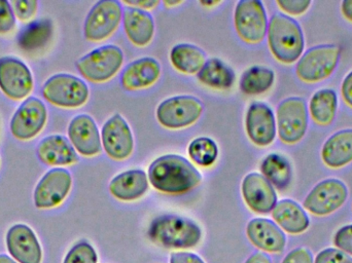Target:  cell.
Instances as JSON below:
<instances>
[{
    "instance_id": "11",
    "label": "cell",
    "mask_w": 352,
    "mask_h": 263,
    "mask_svg": "<svg viewBox=\"0 0 352 263\" xmlns=\"http://www.w3.org/2000/svg\"><path fill=\"white\" fill-rule=\"evenodd\" d=\"M349 198L346 184L329 178L316 184L304 201V209L314 216L324 217L341 208Z\"/></svg>"
},
{
    "instance_id": "6",
    "label": "cell",
    "mask_w": 352,
    "mask_h": 263,
    "mask_svg": "<svg viewBox=\"0 0 352 263\" xmlns=\"http://www.w3.org/2000/svg\"><path fill=\"white\" fill-rule=\"evenodd\" d=\"M124 63V53L115 45H103L87 54L76 62V69L91 82H107L120 71Z\"/></svg>"
},
{
    "instance_id": "12",
    "label": "cell",
    "mask_w": 352,
    "mask_h": 263,
    "mask_svg": "<svg viewBox=\"0 0 352 263\" xmlns=\"http://www.w3.org/2000/svg\"><path fill=\"white\" fill-rule=\"evenodd\" d=\"M47 121L45 103L36 97H29L20 105L10 121V132L14 138L29 141L38 136Z\"/></svg>"
},
{
    "instance_id": "28",
    "label": "cell",
    "mask_w": 352,
    "mask_h": 263,
    "mask_svg": "<svg viewBox=\"0 0 352 263\" xmlns=\"http://www.w3.org/2000/svg\"><path fill=\"white\" fill-rule=\"evenodd\" d=\"M201 84L214 90H229L235 82V72L230 66L217 58L207 60L197 74Z\"/></svg>"
},
{
    "instance_id": "45",
    "label": "cell",
    "mask_w": 352,
    "mask_h": 263,
    "mask_svg": "<svg viewBox=\"0 0 352 263\" xmlns=\"http://www.w3.org/2000/svg\"><path fill=\"white\" fill-rule=\"evenodd\" d=\"M245 263H272V260L265 253H254V255L250 256Z\"/></svg>"
},
{
    "instance_id": "7",
    "label": "cell",
    "mask_w": 352,
    "mask_h": 263,
    "mask_svg": "<svg viewBox=\"0 0 352 263\" xmlns=\"http://www.w3.org/2000/svg\"><path fill=\"white\" fill-rule=\"evenodd\" d=\"M309 113L301 97H289L279 103L276 111L277 133L281 142L295 145L301 142L307 133Z\"/></svg>"
},
{
    "instance_id": "32",
    "label": "cell",
    "mask_w": 352,
    "mask_h": 263,
    "mask_svg": "<svg viewBox=\"0 0 352 263\" xmlns=\"http://www.w3.org/2000/svg\"><path fill=\"white\" fill-rule=\"evenodd\" d=\"M275 82V73L265 66H252L242 74L239 88L243 94L258 96L268 92Z\"/></svg>"
},
{
    "instance_id": "21",
    "label": "cell",
    "mask_w": 352,
    "mask_h": 263,
    "mask_svg": "<svg viewBox=\"0 0 352 263\" xmlns=\"http://www.w3.org/2000/svg\"><path fill=\"white\" fill-rule=\"evenodd\" d=\"M161 71V64L154 58H140L128 64L122 72V86L127 91L150 88L158 82Z\"/></svg>"
},
{
    "instance_id": "16",
    "label": "cell",
    "mask_w": 352,
    "mask_h": 263,
    "mask_svg": "<svg viewBox=\"0 0 352 263\" xmlns=\"http://www.w3.org/2000/svg\"><path fill=\"white\" fill-rule=\"evenodd\" d=\"M245 129L250 140L258 147H267L276 137V119L272 109L263 102H254L248 107Z\"/></svg>"
},
{
    "instance_id": "9",
    "label": "cell",
    "mask_w": 352,
    "mask_h": 263,
    "mask_svg": "<svg viewBox=\"0 0 352 263\" xmlns=\"http://www.w3.org/2000/svg\"><path fill=\"white\" fill-rule=\"evenodd\" d=\"M123 8L116 0H101L91 8L85 20L84 35L92 43L109 39L123 20Z\"/></svg>"
},
{
    "instance_id": "20",
    "label": "cell",
    "mask_w": 352,
    "mask_h": 263,
    "mask_svg": "<svg viewBox=\"0 0 352 263\" xmlns=\"http://www.w3.org/2000/svg\"><path fill=\"white\" fill-rule=\"evenodd\" d=\"M246 235L256 248L268 253H281L287 245L285 233L270 219H252L246 227Z\"/></svg>"
},
{
    "instance_id": "35",
    "label": "cell",
    "mask_w": 352,
    "mask_h": 263,
    "mask_svg": "<svg viewBox=\"0 0 352 263\" xmlns=\"http://www.w3.org/2000/svg\"><path fill=\"white\" fill-rule=\"evenodd\" d=\"M16 28V16L10 2L0 0V34H8Z\"/></svg>"
},
{
    "instance_id": "23",
    "label": "cell",
    "mask_w": 352,
    "mask_h": 263,
    "mask_svg": "<svg viewBox=\"0 0 352 263\" xmlns=\"http://www.w3.org/2000/svg\"><path fill=\"white\" fill-rule=\"evenodd\" d=\"M123 26L129 41L136 47H146L154 38L155 22L146 10L128 6L123 12Z\"/></svg>"
},
{
    "instance_id": "38",
    "label": "cell",
    "mask_w": 352,
    "mask_h": 263,
    "mask_svg": "<svg viewBox=\"0 0 352 263\" xmlns=\"http://www.w3.org/2000/svg\"><path fill=\"white\" fill-rule=\"evenodd\" d=\"M314 263H352V258L337 248H328L316 255Z\"/></svg>"
},
{
    "instance_id": "46",
    "label": "cell",
    "mask_w": 352,
    "mask_h": 263,
    "mask_svg": "<svg viewBox=\"0 0 352 263\" xmlns=\"http://www.w3.org/2000/svg\"><path fill=\"white\" fill-rule=\"evenodd\" d=\"M0 263H18L6 254H0Z\"/></svg>"
},
{
    "instance_id": "10",
    "label": "cell",
    "mask_w": 352,
    "mask_h": 263,
    "mask_svg": "<svg viewBox=\"0 0 352 263\" xmlns=\"http://www.w3.org/2000/svg\"><path fill=\"white\" fill-rule=\"evenodd\" d=\"M234 24L238 36L250 45L264 41L268 31V18L264 4L258 0H241L236 5Z\"/></svg>"
},
{
    "instance_id": "48",
    "label": "cell",
    "mask_w": 352,
    "mask_h": 263,
    "mask_svg": "<svg viewBox=\"0 0 352 263\" xmlns=\"http://www.w3.org/2000/svg\"><path fill=\"white\" fill-rule=\"evenodd\" d=\"M182 1H170V0H166L164 1V4L168 8H173V6L178 5V4H182Z\"/></svg>"
},
{
    "instance_id": "37",
    "label": "cell",
    "mask_w": 352,
    "mask_h": 263,
    "mask_svg": "<svg viewBox=\"0 0 352 263\" xmlns=\"http://www.w3.org/2000/svg\"><path fill=\"white\" fill-rule=\"evenodd\" d=\"M276 4L287 16H300L309 10L312 1L310 0H276Z\"/></svg>"
},
{
    "instance_id": "33",
    "label": "cell",
    "mask_w": 352,
    "mask_h": 263,
    "mask_svg": "<svg viewBox=\"0 0 352 263\" xmlns=\"http://www.w3.org/2000/svg\"><path fill=\"white\" fill-rule=\"evenodd\" d=\"M188 157L200 167H211L219 157V147L208 137H199L188 144Z\"/></svg>"
},
{
    "instance_id": "19",
    "label": "cell",
    "mask_w": 352,
    "mask_h": 263,
    "mask_svg": "<svg viewBox=\"0 0 352 263\" xmlns=\"http://www.w3.org/2000/svg\"><path fill=\"white\" fill-rule=\"evenodd\" d=\"M68 137L76 151L82 157H96L102 150V141L94 119L88 115H76L68 126Z\"/></svg>"
},
{
    "instance_id": "1",
    "label": "cell",
    "mask_w": 352,
    "mask_h": 263,
    "mask_svg": "<svg viewBox=\"0 0 352 263\" xmlns=\"http://www.w3.org/2000/svg\"><path fill=\"white\" fill-rule=\"evenodd\" d=\"M148 181L159 192L182 194L190 192L202 181L200 172L182 155H165L148 167Z\"/></svg>"
},
{
    "instance_id": "44",
    "label": "cell",
    "mask_w": 352,
    "mask_h": 263,
    "mask_svg": "<svg viewBox=\"0 0 352 263\" xmlns=\"http://www.w3.org/2000/svg\"><path fill=\"white\" fill-rule=\"evenodd\" d=\"M341 14L344 16L345 20L352 24V0H344L341 3Z\"/></svg>"
},
{
    "instance_id": "18",
    "label": "cell",
    "mask_w": 352,
    "mask_h": 263,
    "mask_svg": "<svg viewBox=\"0 0 352 263\" xmlns=\"http://www.w3.org/2000/svg\"><path fill=\"white\" fill-rule=\"evenodd\" d=\"M8 253L18 263H41L43 250L34 231L25 225H16L6 233Z\"/></svg>"
},
{
    "instance_id": "24",
    "label": "cell",
    "mask_w": 352,
    "mask_h": 263,
    "mask_svg": "<svg viewBox=\"0 0 352 263\" xmlns=\"http://www.w3.org/2000/svg\"><path fill=\"white\" fill-rule=\"evenodd\" d=\"M322 161L330 169L338 170L352 163V129L341 130L322 145Z\"/></svg>"
},
{
    "instance_id": "3",
    "label": "cell",
    "mask_w": 352,
    "mask_h": 263,
    "mask_svg": "<svg viewBox=\"0 0 352 263\" xmlns=\"http://www.w3.org/2000/svg\"><path fill=\"white\" fill-rule=\"evenodd\" d=\"M148 236L152 241L162 247L188 249L198 245L202 231L190 219L167 214L157 217L153 221Z\"/></svg>"
},
{
    "instance_id": "2",
    "label": "cell",
    "mask_w": 352,
    "mask_h": 263,
    "mask_svg": "<svg viewBox=\"0 0 352 263\" xmlns=\"http://www.w3.org/2000/svg\"><path fill=\"white\" fill-rule=\"evenodd\" d=\"M273 57L285 65L299 61L305 49V37L299 23L285 14H273L267 31Z\"/></svg>"
},
{
    "instance_id": "31",
    "label": "cell",
    "mask_w": 352,
    "mask_h": 263,
    "mask_svg": "<svg viewBox=\"0 0 352 263\" xmlns=\"http://www.w3.org/2000/svg\"><path fill=\"white\" fill-rule=\"evenodd\" d=\"M53 24L47 19L27 25L18 36V45L22 51L33 53L43 49L51 41Z\"/></svg>"
},
{
    "instance_id": "41",
    "label": "cell",
    "mask_w": 352,
    "mask_h": 263,
    "mask_svg": "<svg viewBox=\"0 0 352 263\" xmlns=\"http://www.w3.org/2000/svg\"><path fill=\"white\" fill-rule=\"evenodd\" d=\"M341 96L346 106L352 111V71L343 80L341 84Z\"/></svg>"
},
{
    "instance_id": "47",
    "label": "cell",
    "mask_w": 352,
    "mask_h": 263,
    "mask_svg": "<svg viewBox=\"0 0 352 263\" xmlns=\"http://www.w3.org/2000/svg\"><path fill=\"white\" fill-rule=\"evenodd\" d=\"M221 3V1H201L200 4L203 6H206V8H211V6L217 5V4Z\"/></svg>"
},
{
    "instance_id": "43",
    "label": "cell",
    "mask_w": 352,
    "mask_h": 263,
    "mask_svg": "<svg viewBox=\"0 0 352 263\" xmlns=\"http://www.w3.org/2000/svg\"><path fill=\"white\" fill-rule=\"evenodd\" d=\"M130 8H140V10H154L157 6L160 5L161 2L158 0H127L124 1Z\"/></svg>"
},
{
    "instance_id": "14",
    "label": "cell",
    "mask_w": 352,
    "mask_h": 263,
    "mask_svg": "<svg viewBox=\"0 0 352 263\" xmlns=\"http://www.w3.org/2000/svg\"><path fill=\"white\" fill-rule=\"evenodd\" d=\"M34 82L28 66L18 58H0V90L12 100H23L32 92Z\"/></svg>"
},
{
    "instance_id": "8",
    "label": "cell",
    "mask_w": 352,
    "mask_h": 263,
    "mask_svg": "<svg viewBox=\"0 0 352 263\" xmlns=\"http://www.w3.org/2000/svg\"><path fill=\"white\" fill-rule=\"evenodd\" d=\"M204 104L197 97L182 95L163 101L156 111L161 126L169 130H180L194 125L200 119Z\"/></svg>"
},
{
    "instance_id": "26",
    "label": "cell",
    "mask_w": 352,
    "mask_h": 263,
    "mask_svg": "<svg viewBox=\"0 0 352 263\" xmlns=\"http://www.w3.org/2000/svg\"><path fill=\"white\" fill-rule=\"evenodd\" d=\"M271 213L276 225L291 235H301L309 227L310 219L307 213L295 201L277 202Z\"/></svg>"
},
{
    "instance_id": "29",
    "label": "cell",
    "mask_w": 352,
    "mask_h": 263,
    "mask_svg": "<svg viewBox=\"0 0 352 263\" xmlns=\"http://www.w3.org/2000/svg\"><path fill=\"white\" fill-rule=\"evenodd\" d=\"M170 61L180 73L192 76L199 73L207 60L200 47L190 43H179L171 49Z\"/></svg>"
},
{
    "instance_id": "15",
    "label": "cell",
    "mask_w": 352,
    "mask_h": 263,
    "mask_svg": "<svg viewBox=\"0 0 352 263\" xmlns=\"http://www.w3.org/2000/svg\"><path fill=\"white\" fill-rule=\"evenodd\" d=\"M103 149L111 159L124 161L134 150V137L131 128L121 115H113L103 125L101 132Z\"/></svg>"
},
{
    "instance_id": "36",
    "label": "cell",
    "mask_w": 352,
    "mask_h": 263,
    "mask_svg": "<svg viewBox=\"0 0 352 263\" xmlns=\"http://www.w3.org/2000/svg\"><path fill=\"white\" fill-rule=\"evenodd\" d=\"M14 16L21 21H28L36 14L38 2L35 0H14L10 2Z\"/></svg>"
},
{
    "instance_id": "22",
    "label": "cell",
    "mask_w": 352,
    "mask_h": 263,
    "mask_svg": "<svg viewBox=\"0 0 352 263\" xmlns=\"http://www.w3.org/2000/svg\"><path fill=\"white\" fill-rule=\"evenodd\" d=\"M39 161L51 167L72 165L78 161V155L70 141L61 135L45 137L36 147Z\"/></svg>"
},
{
    "instance_id": "25",
    "label": "cell",
    "mask_w": 352,
    "mask_h": 263,
    "mask_svg": "<svg viewBox=\"0 0 352 263\" xmlns=\"http://www.w3.org/2000/svg\"><path fill=\"white\" fill-rule=\"evenodd\" d=\"M148 190V177L142 170H129L116 176L109 184V192L116 198L132 202L142 198Z\"/></svg>"
},
{
    "instance_id": "34",
    "label": "cell",
    "mask_w": 352,
    "mask_h": 263,
    "mask_svg": "<svg viewBox=\"0 0 352 263\" xmlns=\"http://www.w3.org/2000/svg\"><path fill=\"white\" fill-rule=\"evenodd\" d=\"M96 251L88 242H80L76 244L68 252L63 263H97Z\"/></svg>"
},
{
    "instance_id": "4",
    "label": "cell",
    "mask_w": 352,
    "mask_h": 263,
    "mask_svg": "<svg viewBox=\"0 0 352 263\" xmlns=\"http://www.w3.org/2000/svg\"><path fill=\"white\" fill-rule=\"evenodd\" d=\"M340 58L341 49L338 45H322L311 47L297 62V78L308 84L324 82L334 73Z\"/></svg>"
},
{
    "instance_id": "27",
    "label": "cell",
    "mask_w": 352,
    "mask_h": 263,
    "mask_svg": "<svg viewBox=\"0 0 352 263\" xmlns=\"http://www.w3.org/2000/svg\"><path fill=\"white\" fill-rule=\"evenodd\" d=\"M338 111V97L332 89H322L310 99L308 113L314 123L320 127H329L334 123Z\"/></svg>"
},
{
    "instance_id": "5",
    "label": "cell",
    "mask_w": 352,
    "mask_h": 263,
    "mask_svg": "<svg viewBox=\"0 0 352 263\" xmlns=\"http://www.w3.org/2000/svg\"><path fill=\"white\" fill-rule=\"evenodd\" d=\"M45 101L60 108H80L88 102L90 92L78 76L59 73L50 78L41 89Z\"/></svg>"
},
{
    "instance_id": "40",
    "label": "cell",
    "mask_w": 352,
    "mask_h": 263,
    "mask_svg": "<svg viewBox=\"0 0 352 263\" xmlns=\"http://www.w3.org/2000/svg\"><path fill=\"white\" fill-rule=\"evenodd\" d=\"M283 263H314V256L307 248H297L289 252Z\"/></svg>"
},
{
    "instance_id": "30",
    "label": "cell",
    "mask_w": 352,
    "mask_h": 263,
    "mask_svg": "<svg viewBox=\"0 0 352 263\" xmlns=\"http://www.w3.org/2000/svg\"><path fill=\"white\" fill-rule=\"evenodd\" d=\"M261 172L273 187L279 190H287L293 178L291 163L285 155L279 153L267 155L261 163Z\"/></svg>"
},
{
    "instance_id": "42",
    "label": "cell",
    "mask_w": 352,
    "mask_h": 263,
    "mask_svg": "<svg viewBox=\"0 0 352 263\" xmlns=\"http://www.w3.org/2000/svg\"><path fill=\"white\" fill-rule=\"evenodd\" d=\"M170 263H205L194 253L188 252H176L171 254Z\"/></svg>"
},
{
    "instance_id": "39",
    "label": "cell",
    "mask_w": 352,
    "mask_h": 263,
    "mask_svg": "<svg viewBox=\"0 0 352 263\" xmlns=\"http://www.w3.org/2000/svg\"><path fill=\"white\" fill-rule=\"evenodd\" d=\"M334 245L337 249L352 256V225H345L337 231L334 237Z\"/></svg>"
},
{
    "instance_id": "17",
    "label": "cell",
    "mask_w": 352,
    "mask_h": 263,
    "mask_svg": "<svg viewBox=\"0 0 352 263\" xmlns=\"http://www.w3.org/2000/svg\"><path fill=\"white\" fill-rule=\"evenodd\" d=\"M242 196L248 208L256 214H268L277 204L275 188L262 174L256 172L244 177Z\"/></svg>"
},
{
    "instance_id": "13",
    "label": "cell",
    "mask_w": 352,
    "mask_h": 263,
    "mask_svg": "<svg viewBox=\"0 0 352 263\" xmlns=\"http://www.w3.org/2000/svg\"><path fill=\"white\" fill-rule=\"evenodd\" d=\"M72 177L63 168H54L43 176L33 194L37 209H53L60 206L69 194Z\"/></svg>"
}]
</instances>
